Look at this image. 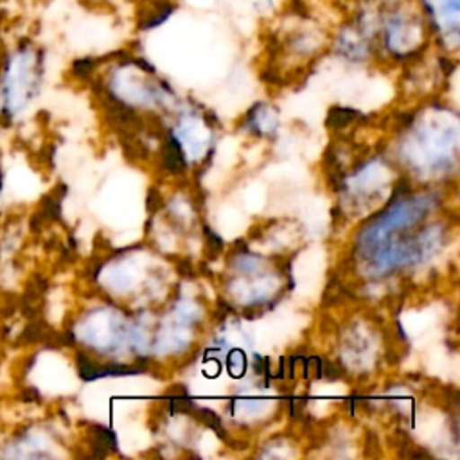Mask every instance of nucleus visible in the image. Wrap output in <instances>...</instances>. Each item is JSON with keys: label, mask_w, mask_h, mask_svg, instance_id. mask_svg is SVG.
<instances>
[{"label": "nucleus", "mask_w": 460, "mask_h": 460, "mask_svg": "<svg viewBox=\"0 0 460 460\" xmlns=\"http://www.w3.org/2000/svg\"><path fill=\"white\" fill-rule=\"evenodd\" d=\"M190 413H192L199 422H203L205 426H208L210 429H214V433H216L221 440H226L225 428H223L221 419L217 417L216 411H212V410H208V408H198V406H194Z\"/></svg>", "instance_id": "obj_4"}, {"label": "nucleus", "mask_w": 460, "mask_h": 460, "mask_svg": "<svg viewBox=\"0 0 460 460\" xmlns=\"http://www.w3.org/2000/svg\"><path fill=\"white\" fill-rule=\"evenodd\" d=\"M376 52L394 61L419 58L431 43L426 22L413 0H372Z\"/></svg>", "instance_id": "obj_1"}, {"label": "nucleus", "mask_w": 460, "mask_h": 460, "mask_svg": "<svg viewBox=\"0 0 460 460\" xmlns=\"http://www.w3.org/2000/svg\"><path fill=\"white\" fill-rule=\"evenodd\" d=\"M322 374L327 379H338L341 376V370L334 363H331V361H322Z\"/></svg>", "instance_id": "obj_8"}, {"label": "nucleus", "mask_w": 460, "mask_h": 460, "mask_svg": "<svg viewBox=\"0 0 460 460\" xmlns=\"http://www.w3.org/2000/svg\"><path fill=\"white\" fill-rule=\"evenodd\" d=\"M146 207H147L149 212H155V210H158L162 207V198H160L156 189H149L147 199H146Z\"/></svg>", "instance_id": "obj_7"}, {"label": "nucleus", "mask_w": 460, "mask_h": 460, "mask_svg": "<svg viewBox=\"0 0 460 460\" xmlns=\"http://www.w3.org/2000/svg\"><path fill=\"white\" fill-rule=\"evenodd\" d=\"M419 7L431 43L444 52L455 50L460 43V0H413Z\"/></svg>", "instance_id": "obj_2"}, {"label": "nucleus", "mask_w": 460, "mask_h": 460, "mask_svg": "<svg viewBox=\"0 0 460 460\" xmlns=\"http://www.w3.org/2000/svg\"><path fill=\"white\" fill-rule=\"evenodd\" d=\"M162 165L171 171V172H178L181 169H185V158H183V151L178 144V140L174 137H169L164 144L162 149Z\"/></svg>", "instance_id": "obj_3"}, {"label": "nucleus", "mask_w": 460, "mask_h": 460, "mask_svg": "<svg viewBox=\"0 0 460 460\" xmlns=\"http://www.w3.org/2000/svg\"><path fill=\"white\" fill-rule=\"evenodd\" d=\"M358 115V111L350 110V108H341V106H334L329 110V117H327V126L331 128H343L345 124H349L354 117Z\"/></svg>", "instance_id": "obj_5"}, {"label": "nucleus", "mask_w": 460, "mask_h": 460, "mask_svg": "<svg viewBox=\"0 0 460 460\" xmlns=\"http://www.w3.org/2000/svg\"><path fill=\"white\" fill-rule=\"evenodd\" d=\"M178 271H180V275H190L192 270H190L189 261H181V262L178 264Z\"/></svg>", "instance_id": "obj_9"}, {"label": "nucleus", "mask_w": 460, "mask_h": 460, "mask_svg": "<svg viewBox=\"0 0 460 460\" xmlns=\"http://www.w3.org/2000/svg\"><path fill=\"white\" fill-rule=\"evenodd\" d=\"M203 234H205V237H207V244H208L210 253H212V255L219 253V252H221V248H223V241H221V237H219L216 232H212L208 226H203Z\"/></svg>", "instance_id": "obj_6"}]
</instances>
